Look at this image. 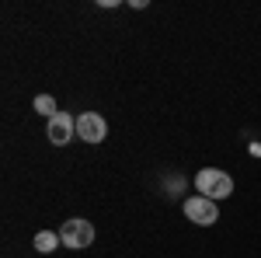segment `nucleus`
Returning <instances> with one entry per match:
<instances>
[{
	"instance_id": "f257e3e1",
	"label": "nucleus",
	"mask_w": 261,
	"mask_h": 258,
	"mask_svg": "<svg viewBox=\"0 0 261 258\" xmlns=\"http://www.w3.org/2000/svg\"><path fill=\"white\" fill-rule=\"evenodd\" d=\"M195 189H199V196L220 202V199L233 196V178L226 171H220V168H202L199 175H195Z\"/></svg>"
},
{
	"instance_id": "f03ea898",
	"label": "nucleus",
	"mask_w": 261,
	"mask_h": 258,
	"mask_svg": "<svg viewBox=\"0 0 261 258\" xmlns=\"http://www.w3.org/2000/svg\"><path fill=\"white\" fill-rule=\"evenodd\" d=\"M60 238H63V244H66L70 251L91 248V244H94V223H91V220L73 217V220H66V223L60 227Z\"/></svg>"
},
{
	"instance_id": "7ed1b4c3",
	"label": "nucleus",
	"mask_w": 261,
	"mask_h": 258,
	"mask_svg": "<svg viewBox=\"0 0 261 258\" xmlns=\"http://www.w3.org/2000/svg\"><path fill=\"white\" fill-rule=\"evenodd\" d=\"M181 209H185V217L192 220V223H199V227H213L220 220V202H213V199H205V196H188Z\"/></svg>"
},
{
	"instance_id": "20e7f679",
	"label": "nucleus",
	"mask_w": 261,
	"mask_h": 258,
	"mask_svg": "<svg viewBox=\"0 0 261 258\" xmlns=\"http://www.w3.org/2000/svg\"><path fill=\"white\" fill-rule=\"evenodd\" d=\"M73 136H77V119H73L70 112H60L56 119L45 122V139H49L53 147H66Z\"/></svg>"
},
{
	"instance_id": "39448f33",
	"label": "nucleus",
	"mask_w": 261,
	"mask_h": 258,
	"mask_svg": "<svg viewBox=\"0 0 261 258\" xmlns=\"http://www.w3.org/2000/svg\"><path fill=\"white\" fill-rule=\"evenodd\" d=\"M77 136H81L84 143H101V139L108 136L105 115H98V112H81V115H77Z\"/></svg>"
},
{
	"instance_id": "423d86ee",
	"label": "nucleus",
	"mask_w": 261,
	"mask_h": 258,
	"mask_svg": "<svg viewBox=\"0 0 261 258\" xmlns=\"http://www.w3.org/2000/svg\"><path fill=\"white\" fill-rule=\"evenodd\" d=\"M60 244H63V238H60V234H53V230H39V234H35V251H42V255L56 251Z\"/></svg>"
},
{
	"instance_id": "0eeeda50",
	"label": "nucleus",
	"mask_w": 261,
	"mask_h": 258,
	"mask_svg": "<svg viewBox=\"0 0 261 258\" xmlns=\"http://www.w3.org/2000/svg\"><path fill=\"white\" fill-rule=\"evenodd\" d=\"M35 112H39V115H45V119H56V115H60L56 98H53V95H39V98H35Z\"/></svg>"
}]
</instances>
